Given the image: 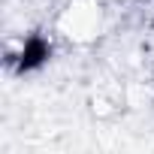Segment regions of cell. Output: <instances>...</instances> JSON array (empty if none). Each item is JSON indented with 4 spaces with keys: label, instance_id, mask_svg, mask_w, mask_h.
I'll use <instances>...</instances> for the list:
<instances>
[{
    "label": "cell",
    "instance_id": "cell-1",
    "mask_svg": "<svg viewBox=\"0 0 154 154\" xmlns=\"http://www.w3.org/2000/svg\"><path fill=\"white\" fill-rule=\"evenodd\" d=\"M48 54H51V45H48L42 36H30V39L24 42L21 54H18V69H21V72H24V69H36V66H42V63L48 60Z\"/></svg>",
    "mask_w": 154,
    "mask_h": 154
}]
</instances>
